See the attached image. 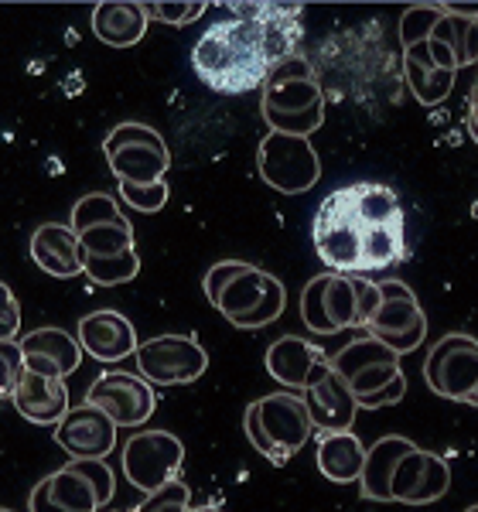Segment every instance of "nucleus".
Here are the masks:
<instances>
[{
	"mask_svg": "<svg viewBox=\"0 0 478 512\" xmlns=\"http://www.w3.org/2000/svg\"><path fill=\"white\" fill-rule=\"evenodd\" d=\"M188 509H192V489L178 478V482L147 495L134 512H188Z\"/></svg>",
	"mask_w": 478,
	"mask_h": 512,
	"instance_id": "nucleus-36",
	"label": "nucleus"
},
{
	"mask_svg": "<svg viewBox=\"0 0 478 512\" xmlns=\"http://www.w3.org/2000/svg\"><path fill=\"white\" fill-rule=\"evenodd\" d=\"M147 11L144 4L130 0H103L93 7V35L110 48H134L147 31Z\"/></svg>",
	"mask_w": 478,
	"mask_h": 512,
	"instance_id": "nucleus-24",
	"label": "nucleus"
},
{
	"mask_svg": "<svg viewBox=\"0 0 478 512\" xmlns=\"http://www.w3.org/2000/svg\"><path fill=\"white\" fill-rule=\"evenodd\" d=\"M205 512H219V509L216 506H205Z\"/></svg>",
	"mask_w": 478,
	"mask_h": 512,
	"instance_id": "nucleus-50",
	"label": "nucleus"
},
{
	"mask_svg": "<svg viewBox=\"0 0 478 512\" xmlns=\"http://www.w3.org/2000/svg\"><path fill=\"white\" fill-rule=\"evenodd\" d=\"M82 253L86 256H120L134 250V226L123 216L117 222H103V226L82 233Z\"/></svg>",
	"mask_w": 478,
	"mask_h": 512,
	"instance_id": "nucleus-31",
	"label": "nucleus"
},
{
	"mask_svg": "<svg viewBox=\"0 0 478 512\" xmlns=\"http://www.w3.org/2000/svg\"><path fill=\"white\" fill-rule=\"evenodd\" d=\"M267 373L277 379L284 390H311L318 379L332 373V355H325L318 345L304 342L298 335L277 338L267 349Z\"/></svg>",
	"mask_w": 478,
	"mask_h": 512,
	"instance_id": "nucleus-15",
	"label": "nucleus"
},
{
	"mask_svg": "<svg viewBox=\"0 0 478 512\" xmlns=\"http://www.w3.org/2000/svg\"><path fill=\"white\" fill-rule=\"evenodd\" d=\"M31 260L52 277H76L86 274V253L82 239L65 222H45L31 236Z\"/></svg>",
	"mask_w": 478,
	"mask_h": 512,
	"instance_id": "nucleus-20",
	"label": "nucleus"
},
{
	"mask_svg": "<svg viewBox=\"0 0 478 512\" xmlns=\"http://www.w3.org/2000/svg\"><path fill=\"white\" fill-rule=\"evenodd\" d=\"M243 11L257 24L260 41H263V48H267V59L274 69L298 59V45L304 35L301 4H243Z\"/></svg>",
	"mask_w": 478,
	"mask_h": 512,
	"instance_id": "nucleus-18",
	"label": "nucleus"
},
{
	"mask_svg": "<svg viewBox=\"0 0 478 512\" xmlns=\"http://www.w3.org/2000/svg\"><path fill=\"white\" fill-rule=\"evenodd\" d=\"M188 512H205V506L202 509H188Z\"/></svg>",
	"mask_w": 478,
	"mask_h": 512,
	"instance_id": "nucleus-52",
	"label": "nucleus"
},
{
	"mask_svg": "<svg viewBox=\"0 0 478 512\" xmlns=\"http://www.w3.org/2000/svg\"><path fill=\"white\" fill-rule=\"evenodd\" d=\"M465 117H478V76L472 79V89H468V99H465Z\"/></svg>",
	"mask_w": 478,
	"mask_h": 512,
	"instance_id": "nucleus-47",
	"label": "nucleus"
},
{
	"mask_svg": "<svg viewBox=\"0 0 478 512\" xmlns=\"http://www.w3.org/2000/svg\"><path fill=\"white\" fill-rule=\"evenodd\" d=\"M55 444L69 454L72 461L79 458H110L117 448V420L93 403H79L62 417L55 427Z\"/></svg>",
	"mask_w": 478,
	"mask_h": 512,
	"instance_id": "nucleus-14",
	"label": "nucleus"
},
{
	"mask_svg": "<svg viewBox=\"0 0 478 512\" xmlns=\"http://www.w3.org/2000/svg\"><path fill=\"white\" fill-rule=\"evenodd\" d=\"M79 342L93 359L100 362H120L127 355H137V332L120 311H93L79 321Z\"/></svg>",
	"mask_w": 478,
	"mask_h": 512,
	"instance_id": "nucleus-21",
	"label": "nucleus"
},
{
	"mask_svg": "<svg viewBox=\"0 0 478 512\" xmlns=\"http://www.w3.org/2000/svg\"><path fill=\"white\" fill-rule=\"evenodd\" d=\"M284 284L260 267H250L226 287L219 301V315L236 328H267L284 315Z\"/></svg>",
	"mask_w": 478,
	"mask_h": 512,
	"instance_id": "nucleus-7",
	"label": "nucleus"
},
{
	"mask_svg": "<svg viewBox=\"0 0 478 512\" xmlns=\"http://www.w3.org/2000/svg\"><path fill=\"white\" fill-rule=\"evenodd\" d=\"M117 219H123V209H120L117 198L103 195V192H89L72 205L69 226L82 236V233H89V229L103 226V222H117Z\"/></svg>",
	"mask_w": 478,
	"mask_h": 512,
	"instance_id": "nucleus-32",
	"label": "nucleus"
},
{
	"mask_svg": "<svg viewBox=\"0 0 478 512\" xmlns=\"http://www.w3.org/2000/svg\"><path fill=\"white\" fill-rule=\"evenodd\" d=\"M403 76H407V86L414 93L417 103L424 106H441L444 99L451 96L455 89V76L458 72H448L434 62L431 48L424 45H414V48H403Z\"/></svg>",
	"mask_w": 478,
	"mask_h": 512,
	"instance_id": "nucleus-25",
	"label": "nucleus"
},
{
	"mask_svg": "<svg viewBox=\"0 0 478 512\" xmlns=\"http://www.w3.org/2000/svg\"><path fill=\"white\" fill-rule=\"evenodd\" d=\"M444 18V7L441 4H410L400 18V45L403 48H414V45H424L431 41L434 28L441 24Z\"/></svg>",
	"mask_w": 478,
	"mask_h": 512,
	"instance_id": "nucleus-34",
	"label": "nucleus"
},
{
	"mask_svg": "<svg viewBox=\"0 0 478 512\" xmlns=\"http://www.w3.org/2000/svg\"><path fill=\"white\" fill-rule=\"evenodd\" d=\"M243 431L250 437V444L257 448L270 465H287V461L308 444L315 420L308 414L304 396L280 390L270 396H260L257 403H250L243 414Z\"/></svg>",
	"mask_w": 478,
	"mask_h": 512,
	"instance_id": "nucleus-2",
	"label": "nucleus"
},
{
	"mask_svg": "<svg viewBox=\"0 0 478 512\" xmlns=\"http://www.w3.org/2000/svg\"><path fill=\"white\" fill-rule=\"evenodd\" d=\"M140 274V256L137 250L120 253V256H86V277L100 287H117L127 284Z\"/></svg>",
	"mask_w": 478,
	"mask_h": 512,
	"instance_id": "nucleus-33",
	"label": "nucleus"
},
{
	"mask_svg": "<svg viewBox=\"0 0 478 512\" xmlns=\"http://www.w3.org/2000/svg\"><path fill=\"white\" fill-rule=\"evenodd\" d=\"M424 383L451 403H468L478 390V338L444 335L424 359Z\"/></svg>",
	"mask_w": 478,
	"mask_h": 512,
	"instance_id": "nucleus-6",
	"label": "nucleus"
},
{
	"mask_svg": "<svg viewBox=\"0 0 478 512\" xmlns=\"http://www.w3.org/2000/svg\"><path fill=\"white\" fill-rule=\"evenodd\" d=\"M366 448L352 431H332L318 437V472L335 485H352L362 478V468H366Z\"/></svg>",
	"mask_w": 478,
	"mask_h": 512,
	"instance_id": "nucleus-26",
	"label": "nucleus"
},
{
	"mask_svg": "<svg viewBox=\"0 0 478 512\" xmlns=\"http://www.w3.org/2000/svg\"><path fill=\"white\" fill-rule=\"evenodd\" d=\"M86 403L106 410L117 420V427H140L158 410L154 386L144 376L123 373V369H106L96 376V383L86 390Z\"/></svg>",
	"mask_w": 478,
	"mask_h": 512,
	"instance_id": "nucleus-12",
	"label": "nucleus"
},
{
	"mask_svg": "<svg viewBox=\"0 0 478 512\" xmlns=\"http://www.w3.org/2000/svg\"><path fill=\"white\" fill-rule=\"evenodd\" d=\"M465 512H478V506H468V509H465Z\"/></svg>",
	"mask_w": 478,
	"mask_h": 512,
	"instance_id": "nucleus-51",
	"label": "nucleus"
},
{
	"mask_svg": "<svg viewBox=\"0 0 478 512\" xmlns=\"http://www.w3.org/2000/svg\"><path fill=\"white\" fill-rule=\"evenodd\" d=\"M28 509H31V512H62L59 506H55V502H52V499H48V492H45V489H41V482L35 485V489H31Z\"/></svg>",
	"mask_w": 478,
	"mask_h": 512,
	"instance_id": "nucleus-44",
	"label": "nucleus"
},
{
	"mask_svg": "<svg viewBox=\"0 0 478 512\" xmlns=\"http://www.w3.org/2000/svg\"><path fill=\"white\" fill-rule=\"evenodd\" d=\"M117 192L123 198V205H130L134 212H144V216H154L168 205V185L158 181V185H117Z\"/></svg>",
	"mask_w": 478,
	"mask_h": 512,
	"instance_id": "nucleus-35",
	"label": "nucleus"
},
{
	"mask_svg": "<svg viewBox=\"0 0 478 512\" xmlns=\"http://www.w3.org/2000/svg\"><path fill=\"white\" fill-rule=\"evenodd\" d=\"M250 267H253V263H246V260H219V263H212V267L205 270V297H209L212 308H219L226 287L233 284L236 277H243Z\"/></svg>",
	"mask_w": 478,
	"mask_h": 512,
	"instance_id": "nucleus-37",
	"label": "nucleus"
},
{
	"mask_svg": "<svg viewBox=\"0 0 478 512\" xmlns=\"http://www.w3.org/2000/svg\"><path fill=\"white\" fill-rule=\"evenodd\" d=\"M257 171L274 192L301 195V192H308L311 185H318L321 161L315 154L311 137H291V134L270 130V134L260 140Z\"/></svg>",
	"mask_w": 478,
	"mask_h": 512,
	"instance_id": "nucleus-4",
	"label": "nucleus"
},
{
	"mask_svg": "<svg viewBox=\"0 0 478 512\" xmlns=\"http://www.w3.org/2000/svg\"><path fill=\"white\" fill-rule=\"evenodd\" d=\"M106 161H110L120 185H158L171 168L168 147H151V144L113 147V151H106Z\"/></svg>",
	"mask_w": 478,
	"mask_h": 512,
	"instance_id": "nucleus-27",
	"label": "nucleus"
},
{
	"mask_svg": "<svg viewBox=\"0 0 478 512\" xmlns=\"http://www.w3.org/2000/svg\"><path fill=\"white\" fill-rule=\"evenodd\" d=\"M41 489L48 492V499L62 512H100L103 509L100 492H96V485L89 482L86 472H79L76 461H69L59 472L41 478Z\"/></svg>",
	"mask_w": 478,
	"mask_h": 512,
	"instance_id": "nucleus-28",
	"label": "nucleus"
},
{
	"mask_svg": "<svg viewBox=\"0 0 478 512\" xmlns=\"http://www.w3.org/2000/svg\"><path fill=\"white\" fill-rule=\"evenodd\" d=\"M0 512H11V509H0Z\"/></svg>",
	"mask_w": 478,
	"mask_h": 512,
	"instance_id": "nucleus-53",
	"label": "nucleus"
},
{
	"mask_svg": "<svg viewBox=\"0 0 478 512\" xmlns=\"http://www.w3.org/2000/svg\"><path fill=\"white\" fill-rule=\"evenodd\" d=\"M301 321L315 335H339L345 328H359V301L352 277L318 274L301 291Z\"/></svg>",
	"mask_w": 478,
	"mask_h": 512,
	"instance_id": "nucleus-9",
	"label": "nucleus"
},
{
	"mask_svg": "<svg viewBox=\"0 0 478 512\" xmlns=\"http://www.w3.org/2000/svg\"><path fill=\"white\" fill-rule=\"evenodd\" d=\"M414 448L417 444L410 441V437H400V434L379 437L366 454V468H362V478H359L362 499L393 502V475H397L400 461L407 458Z\"/></svg>",
	"mask_w": 478,
	"mask_h": 512,
	"instance_id": "nucleus-23",
	"label": "nucleus"
},
{
	"mask_svg": "<svg viewBox=\"0 0 478 512\" xmlns=\"http://www.w3.org/2000/svg\"><path fill=\"white\" fill-rule=\"evenodd\" d=\"M356 209L366 229L373 226H400L403 209L400 198L390 185H376V181H356Z\"/></svg>",
	"mask_w": 478,
	"mask_h": 512,
	"instance_id": "nucleus-29",
	"label": "nucleus"
},
{
	"mask_svg": "<svg viewBox=\"0 0 478 512\" xmlns=\"http://www.w3.org/2000/svg\"><path fill=\"white\" fill-rule=\"evenodd\" d=\"M18 345L24 352V369H31L38 376H59V379L76 373L82 352H86L79 335H69L65 328H35Z\"/></svg>",
	"mask_w": 478,
	"mask_h": 512,
	"instance_id": "nucleus-17",
	"label": "nucleus"
},
{
	"mask_svg": "<svg viewBox=\"0 0 478 512\" xmlns=\"http://www.w3.org/2000/svg\"><path fill=\"white\" fill-rule=\"evenodd\" d=\"M332 369L345 379V383H349V390L356 393V400H366V396L383 393L386 386L397 383V379L403 376L400 355L373 335L356 338V342H349L345 349L335 352Z\"/></svg>",
	"mask_w": 478,
	"mask_h": 512,
	"instance_id": "nucleus-11",
	"label": "nucleus"
},
{
	"mask_svg": "<svg viewBox=\"0 0 478 512\" xmlns=\"http://www.w3.org/2000/svg\"><path fill=\"white\" fill-rule=\"evenodd\" d=\"M468 403H475V407H478V390H475V396H472V400H468Z\"/></svg>",
	"mask_w": 478,
	"mask_h": 512,
	"instance_id": "nucleus-49",
	"label": "nucleus"
},
{
	"mask_svg": "<svg viewBox=\"0 0 478 512\" xmlns=\"http://www.w3.org/2000/svg\"><path fill=\"white\" fill-rule=\"evenodd\" d=\"M315 253L332 274H362V243H366V222L356 209V185H342L321 198L315 212Z\"/></svg>",
	"mask_w": 478,
	"mask_h": 512,
	"instance_id": "nucleus-3",
	"label": "nucleus"
},
{
	"mask_svg": "<svg viewBox=\"0 0 478 512\" xmlns=\"http://www.w3.org/2000/svg\"><path fill=\"white\" fill-rule=\"evenodd\" d=\"M403 396H407V376H400L397 383H390L383 393H376V396H366V400H359V407H366V410L390 407V403H400Z\"/></svg>",
	"mask_w": 478,
	"mask_h": 512,
	"instance_id": "nucleus-43",
	"label": "nucleus"
},
{
	"mask_svg": "<svg viewBox=\"0 0 478 512\" xmlns=\"http://www.w3.org/2000/svg\"><path fill=\"white\" fill-rule=\"evenodd\" d=\"M321 106H325V93H321L315 72L301 55L270 72L260 99L263 117H301V113L321 110Z\"/></svg>",
	"mask_w": 478,
	"mask_h": 512,
	"instance_id": "nucleus-13",
	"label": "nucleus"
},
{
	"mask_svg": "<svg viewBox=\"0 0 478 512\" xmlns=\"http://www.w3.org/2000/svg\"><path fill=\"white\" fill-rule=\"evenodd\" d=\"M304 403H308V414L315 420V431L332 434V431H352L359 414V400L349 390V383L335 373L318 379L311 390H304Z\"/></svg>",
	"mask_w": 478,
	"mask_h": 512,
	"instance_id": "nucleus-22",
	"label": "nucleus"
},
{
	"mask_svg": "<svg viewBox=\"0 0 478 512\" xmlns=\"http://www.w3.org/2000/svg\"><path fill=\"white\" fill-rule=\"evenodd\" d=\"M14 410L38 427H59L62 417L69 414V386L59 376H38L24 369L18 390H14Z\"/></svg>",
	"mask_w": 478,
	"mask_h": 512,
	"instance_id": "nucleus-19",
	"label": "nucleus"
},
{
	"mask_svg": "<svg viewBox=\"0 0 478 512\" xmlns=\"http://www.w3.org/2000/svg\"><path fill=\"white\" fill-rule=\"evenodd\" d=\"M400 260H403V222L400 226L366 229V243H362V270H386Z\"/></svg>",
	"mask_w": 478,
	"mask_h": 512,
	"instance_id": "nucleus-30",
	"label": "nucleus"
},
{
	"mask_svg": "<svg viewBox=\"0 0 478 512\" xmlns=\"http://www.w3.org/2000/svg\"><path fill=\"white\" fill-rule=\"evenodd\" d=\"M0 362H4V400H14V390H18L21 376H24V352L18 342H0Z\"/></svg>",
	"mask_w": 478,
	"mask_h": 512,
	"instance_id": "nucleus-41",
	"label": "nucleus"
},
{
	"mask_svg": "<svg viewBox=\"0 0 478 512\" xmlns=\"http://www.w3.org/2000/svg\"><path fill=\"white\" fill-rule=\"evenodd\" d=\"M444 11L455 14V18H465V21H478V4H444Z\"/></svg>",
	"mask_w": 478,
	"mask_h": 512,
	"instance_id": "nucleus-46",
	"label": "nucleus"
},
{
	"mask_svg": "<svg viewBox=\"0 0 478 512\" xmlns=\"http://www.w3.org/2000/svg\"><path fill=\"white\" fill-rule=\"evenodd\" d=\"M465 65H478V21H468L465 31Z\"/></svg>",
	"mask_w": 478,
	"mask_h": 512,
	"instance_id": "nucleus-45",
	"label": "nucleus"
},
{
	"mask_svg": "<svg viewBox=\"0 0 478 512\" xmlns=\"http://www.w3.org/2000/svg\"><path fill=\"white\" fill-rule=\"evenodd\" d=\"M379 291H383V308L366 325V332L383 345H390L397 355L417 352L427 338V318L417 294L403 280H383Z\"/></svg>",
	"mask_w": 478,
	"mask_h": 512,
	"instance_id": "nucleus-10",
	"label": "nucleus"
},
{
	"mask_svg": "<svg viewBox=\"0 0 478 512\" xmlns=\"http://www.w3.org/2000/svg\"><path fill=\"white\" fill-rule=\"evenodd\" d=\"M451 489V465L434 451L414 448L393 475V502L403 506H431Z\"/></svg>",
	"mask_w": 478,
	"mask_h": 512,
	"instance_id": "nucleus-16",
	"label": "nucleus"
},
{
	"mask_svg": "<svg viewBox=\"0 0 478 512\" xmlns=\"http://www.w3.org/2000/svg\"><path fill=\"white\" fill-rule=\"evenodd\" d=\"M123 144H151V147H168L164 137L158 130H151L147 123H120V127L110 130V137L103 140V154L113 151V147H123Z\"/></svg>",
	"mask_w": 478,
	"mask_h": 512,
	"instance_id": "nucleus-39",
	"label": "nucleus"
},
{
	"mask_svg": "<svg viewBox=\"0 0 478 512\" xmlns=\"http://www.w3.org/2000/svg\"><path fill=\"white\" fill-rule=\"evenodd\" d=\"M147 18L161 21V24H192L205 14L202 0H185V4H168V0H154V4H144Z\"/></svg>",
	"mask_w": 478,
	"mask_h": 512,
	"instance_id": "nucleus-38",
	"label": "nucleus"
},
{
	"mask_svg": "<svg viewBox=\"0 0 478 512\" xmlns=\"http://www.w3.org/2000/svg\"><path fill=\"white\" fill-rule=\"evenodd\" d=\"M137 369L151 386H185L205 376L209 352L192 335H158L137 349Z\"/></svg>",
	"mask_w": 478,
	"mask_h": 512,
	"instance_id": "nucleus-8",
	"label": "nucleus"
},
{
	"mask_svg": "<svg viewBox=\"0 0 478 512\" xmlns=\"http://www.w3.org/2000/svg\"><path fill=\"white\" fill-rule=\"evenodd\" d=\"M0 304H4V318H0V342H14L21 328V308H18V297L11 294V287H0Z\"/></svg>",
	"mask_w": 478,
	"mask_h": 512,
	"instance_id": "nucleus-42",
	"label": "nucleus"
},
{
	"mask_svg": "<svg viewBox=\"0 0 478 512\" xmlns=\"http://www.w3.org/2000/svg\"><path fill=\"white\" fill-rule=\"evenodd\" d=\"M192 69L205 86L226 96H243L267 86L274 65L243 4L233 7V18H222L205 28V35L192 48Z\"/></svg>",
	"mask_w": 478,
	"mask_h": 512,
	"instance_id": "nucleus-1",
	"label": "nucleus"
},
{
	"mask_svg": "<svg viewBox=\"0 0 478 512\" xmlns=\"http://www.w3.org/2000/svg\"><path fill=\"white\" fill-rule=\"evenodd\" d=\"M352 287H356V301H359V328H366L379 315V308H383V291H379V284H373V280L362 274H352Z\"/></svg>",
	"mask_w": 478,
	"mask_h": 512,
	"instance_id": "nucleus-40",
	"label": "nucleus"
},
{
	"mask_svg": "<svg viewBox=\"0 0 478 512\" xmlns=\"http://www.w3.org/2000/svg\"><path fill=\"white\" fill-rule=\"evenodd\" d=\"M181 465H185V444L171 431H137L123 444V475L147 495L178 482Z\"/></svg>",
	"mask_w": 478,
	"mask_h": 512,
	"instance_id": "nucleus-5",
	"label": "nucleus"
},
{
	"mask_svg": "<svg viewBox=\"0 0 478 512\" xmlns=\"http://www.w3.org/2000/svg\"><path fill=\"white\" fill-rule=\"evenodd\" d=\"M465 127H468V137L478 144V117H465Z\"/></svg>",
	"mask_w": 478,
	"mask_h": 512,
	"instance_id": "nucleus-48",
	"label": "nucleus"
}]
</instances>
